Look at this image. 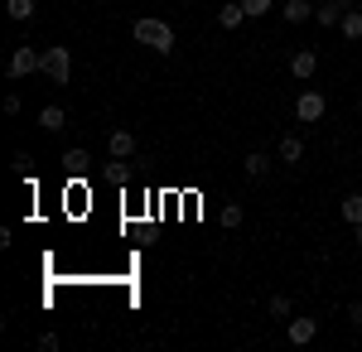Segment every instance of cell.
<instances>
[{"label": "cell", "mask_w": 362, "mask_h": 352, "mask_svg": "<svg viewBox=\"0 0 362 352\" xmlns=\"http://www.w3.org/2000/svg\"><path fill=\"white\" fill-rule=\"evenodd\" d=\"M131 34H136V44L155 49V54H174V29H169L165 20H136Z\"/></svg>", "instance_id": "6da1fadb"}, {"label": "cell", "mask_w": 362, "mask_h": 352, "mask_svg": "<svg viewBox=\"0 0 362 352\" xmlns=\"http://www.w3.org/2000/svg\"><path fill=\"white\" fill-rule=\"evenodd\" d=\"M34 68H44V54H34L29 44L5 58V78H25V73H34Z\"/></svg>", "instance_id": "7a4b0ae2"}, {"label": "cell", "mask_w": 362, "mask_h": 352, "mask_svg": "<svg viewBox=\"0 0 362 352\" xmlns=\"http://www.w3.org/2000/svg\"><path fill=\"white\" fill-rule=\"evenodd\" d=\"M44 73H49V78L63 87V82L73 78V54H68L63 44H58V49H49V54H44Z\"/></svg>", "instance_id": "3957f363"}, {"label": "cell", "mask_w": 362, "mask_h": 352, "mask_svg": "<svg viewBox=\"0 0 362 352\" xmlns=\"http://www.w3.org/2000/svg\"><path fill=\"white\" fill-rule=\"evenodd\" d=\"M324 111H329V102H324V92H300V102H295V116H300L305 126H314V121H324Z\"/></svg>", "instance_id": "277c9868"}, {"label": "cell", "mask_w": 362, "mask_h": 352, "mask_svg": "<svg viewBox=\"0 0 362 352\" xmlns=\"http://www.w3.org/2000/svg\"><path fill=\"white\" fill-rule=\"evenodd\" d=\"M314 333H319V324H314V319H305V314L285 324V338H290L295 348H305V343H314Z\"/></svg>", "instance_id": "5b68a950"}, {"label": "cell", "mask_w": 362, "mask_h": 352, "mask_svg": "<svg viewBox=\"0 0 362 352\" xmlns=\"http://www.w3.org/2000/svg\"><path fill=\"white\" fill-rule=\"evenodd\" d=\"M107 150H112L116 160H131V155H136V136H131V131H112V136H107Z\"/></svg>", "instance_id": "8992f818"}, {"label": "cell", "mask_w": 362, "mask_h": 352, "mask_svg": "<svg viewBox=\"0 0 362 352\" xmlns=\"http://www.w3.org/2000/svg\"><path fill=\"white\" fill-rule=\"evenodd\" d=\"M87 169H92V155H87V150H68V155H63V174H68V179H83Z\"/></svg>", "instance_id": "52a82bcc"}, {"label": "cell", "mask_w": 362, "mask_h": 352, "mask_svg": "<svg viewBox=\"0 0 362 352\" xmlns=\"http://www.w3.org/2000/svg\"><path fill=\"white\" fill-rule=\"evenodd\" d=\"M343 15H348V10H343L338 0H324V5L314 10V25H324V29H338V20H343Z\"/></svg>", "instance_id": "ba28073f"}, {"label": "cell", "mask_w": 362, "mask_h": 352, "mask_svg": "<svg viewBox=\"0 0 362 352\" xmlns=\"http://www.w3.org/2000/svg\"><path fill=\"white\" fill-rule=\"evenodd\" d=\"M280 15H285L290 25H305V20H314V5H309V0H285Z\"/></svg>", "instance_id": "9c48e42d"}, {"label": "cell", "mask_w": 362, "mask_h": 352, "mask_svg": "<svg viewBox=\"0 0 362 352\" xmlns=\"http://www.w3.org/2000/svg\"><path fill=\"white\" fill-rule=\"evenodd\" d=\"M280 160H285V164L305 160V136H280Z\"/></svg>", "instance_id": "30bf717a"}, {"label": "cell", "mask_w": 362, "mask_h": 352, "mask_svg": "<svg viewBox=\"0 0 362 352\" xmlns=\"http://www.w3.org/2000/svg\"><path fill=\"white\" fill-rule=\"evenodd\" d=\"M34 10H39L34 0H5V15H10L15 25H29V20H34Z\"/></svg>", "instance_id": "8fae6325"}, {"label": "cell", "mask_w": 362, "mask_h": 352, "mask_svg": "<svg viewBox=\"0 0 362 352\" xmlns=\"http://www.w3.org/2000/svg\"><path fill=\"white\" fill-rule=\"evenodd\" d=\"M218 20H223V29H242V25H247V10H242V0L223 5V10H218Z\"/></svg>", "instance_id": "7c38bea8"}, {"label": "cell", "mask_w": 362, "mask_h": 352, "mask_svg": "<svg viewBox=\"0 0 362 352\" xmlns=\"http://www.w3.org/2000/svg\"><path fill=\"white\" fill-rule=\"evenodd\" d=\"M314 68H319V54H295L290 58V73H295V78H314Z\"/></svg>", "instance_id": "4fadbf2b"}, {"label": "cell", "mask_w": 362, "mask_h": 352, "mask_svg": "<svg viewBox=\"0 0 362 352\" xmlns=\"http://www.w3.org/2000/svg\"><path fill=\"white\" fill-rule=\"evenodd\" d=\"M338 217H343V222H353V227H358V222H362V193H348V198H343V203H338Z\"/></svg>", "instance_id": "5bb4252c"}, {"label": "cell", "mask_w": 362, "mask_h": 352, "mask_svg": "<svg viewBox=\"0 0 362 352\" xmlns=\"http://www.w3.org/2000/svg\"><path fill=\"white\" fill-rule=\"evenodd\" d=\"M39 126H44V131H63V126H68V111L63 107H44L39 111Z\"/></svg>", "instance_id": "9a60e30c"}, {"label": "cell", "mask_w": 362, "mask_h": 352, "mask_svg": "<svg viewBox=\"0 0 362 352\" xmlns=\"http://www.w3.org/2000/svg\"><path fill=\"white\" fill-rule=\"evenodd\" d=\"M338 34H343V39H353V44L362 39V15H358V10H348V15L338 20Z\"/></svg>", "instance_id": "2e32d148"}, {"label": "cell", "mask_w": 362, "mask_h": 352, "mask_svg": "<svg viewBox=\"0 0 362 352\" xmlns=\"http://www.w3.org/2000/svg\"><path fill=\"white\" fill-rule=\"evenodd\" d=\"M247 174H251V179H266V174H271V155H261V150L247 155Z\"/></svg>", "instance_id": "e0dca14e"}, {"label": "cell", "mask_w": 362, "mask_h": 352, "mask_svg": "<svg viewBox=\"0 0 362 352\" xmlns=\"http://www.w3.org/2000/svg\"><path fill=\"white\" fill-rule=\"evenodd\" d=\"M242 217H247L242 203H227V208H223V227H242Z\"/></svg>", "instance_id": "ac0fdd59"}, {"label": "cell", "mask_w": 362, "mask_h": 352, "mask_svg": "<svg viewBox=\"0 0 362 352\" xmlns=\"http://www.w3.org/2000/svg\"><path fill=\"white\" fill-rule=\"evenodd\" d=\"M271 319H285L290 324V295H271Z\"/></svg>", "instance_id": "d6986e66"}, {"label": "cell", "mask_w": 362, "mask_h": 352, "mask_svg": "<svg viewBox=\"0 0 362 352\" xmlns=\"http://www.w3.org/2000/svg\"><path fill=\"white\" fill-rule=\"evenodd\" d=\"M276 0H242V10H247V20H261L266 10H271Z\"/></svg>", "instance_id": "ffe728a7"}, {"label": "cell", "mask_w": 362, "mask_h": 352, "mask_svg": "<svg viewBox=\"0 0 362 352\" xmlns=\"http://www.w3.org/2000/svg\"><path fill=\"white\" fill-rule=\"evenodd\" d=\"M15 174H25V179H29V174H34V160H29L25 150H20V155H15Z\"/></svg>", "instance_id": "44dd1931"}, {"label": "cell", "mask_w": 362, "mask_h": 352, "mask_svg": "<svg viewBox=\"0 0 362 352\" xmlns=\"http://www.w3.org/2000/svg\"><path fill=\"white\" fill-rule=\"evenodd\" d=\"M348 324L362 328V304H348Z\"/></svg>", "instance_id": "7402d4cb"}, {"label": "cell", "mask_w": 362, "mask_h": 352, "mask_svg": "<svg viewBox=\"0 0 362 352\" xmlns=\"http://www.w3.org/2000/svg\"><path fill=\"white\" fill-rule=\"evenodd\" d=\"M353 237H358V246H362V222H358V232H353Z\"/></svg>", "instance_id": "603a6c76"}, {"label": "cell", "mask_w": 362, "mask_h": 352, "mask_svg": "<svg viewBox=\"0 0 362 352\" xmlns=\"http://www.w3.org/2000/svg\"><path fill=\"white\" fill-rule=\"evenodd\" d=\"M358 111H362V102H358Z\"/></svg>", "instance_id": "cb8c5ba5"}]
</instances>
